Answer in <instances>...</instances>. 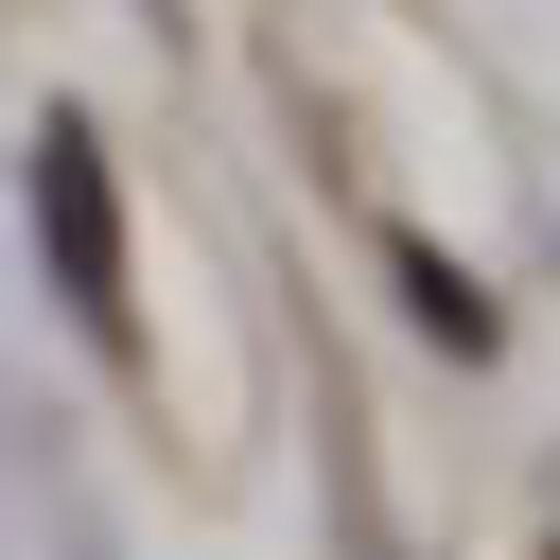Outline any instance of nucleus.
<instances>
[{"label": "nucleus", "mask_w": 560, "mask_h": 560, "mask_svg": "<svg viewBox=\"0 0 560 560\" xmlns=\"http://www.w3.org/2000/svg\"><path fill=\"white\" fill-rule=\"evenodd\" d=\"M35 210H52V280H70V315H88V332H122V228H105V175H88V140H70V122L35 140Z\"/></svg>", "instance_id": "f257e3e1"}]
</instances>
